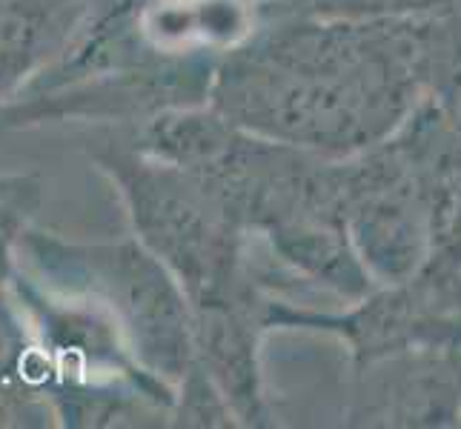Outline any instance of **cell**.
I'll return each instance as SVG.
<instances>
[{
    "mask_svg": "<svg viewBox=\"0 0 461 429\" xmlns=\"http://www.w3.org/2000/svg\"><path fill=\"white\" fill-rule=\"evenodd\" d=\"M421 18L290 14L232 52L212 109L235 130L324 157L390 138L421 101Z\"/></svg>",
    "mask_w": 461,
    "mask_h": 429,
    "instance_id": "obj_1",
    "label": "cell"
},
{
    "mask_svg": "<svg viewBox=\"0 0 461 429\" xmlns=\"http://www.w3.org/2000/svg\"><path fill=\"white\" fill-rule=\"evenodd\" d=\"M290 14L315 18H436L461 12L458 0H284Z\"/></svg>",
    "mask_w": 461,
    "mask_h": 429,
    "instance_id": "obj_4",
    "label": "cell"
},
{
    "mask_svg": "<svg viewBox=\"0 0 461 429\" xmlns=\"http://www.w3.org/2000/svg\"><path fill=\"white\" fill-rule=\"evenodd\" d=\"M349 421L364 426L461 424V346L404 349L356 370Z\"/></svg>",
    "mask_w": 461,
    "mask_h": 429,
    "instance_id": "obj_2",
    "label": "cell"
},
{
    "mask_svg": "<svg viewBox=\"0 0 461 429\" xmlns=\"http://www.w3.org/2000/svg\"><path fill=\"white\" fill-rule=\"evenodd\" d=\"M421 98L461 135V12L421 18Z\"/></svg>",
    "mask_w": 461,
    "mask_h": 429,
    "instance_id": "obj_3",
    "label": "cell"
}]
</instances>
